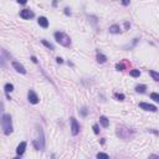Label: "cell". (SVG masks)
<instances>
[{
  "mask_svg": "<svg viewBox=\"0 0 159 159\" xmlns=\"http://www.w3.org/2000/svg\"><path fill=\"white\" fill-rule=\"evenodd\" d=\"M149 75L152 76V78L154 81H159V73L155 71H149Z\"/></svg>",
  "mask_w": 159,
  "mask_h": 159,
  "instance_id": "15",
  "label": "cell"
},
{
  "mask_svg": "<svg viewBox=\"0 0 159 159\" xmlns=\"http://www.w3.org/2000/svg\"><path fill=\"white\" fill-rule=\"evenodd\" d=\"M96 58H97V62H100V64H104V62L107 61V56L103 55V54L100 52V51H97V56H96Z\"/></svg>",
  "mask_w": 159,
  "mask_h": 159,
  "instance_id": "11",
  "label": "cell"
},
{
  "mask_svg": "<svg viewBox=\"0 0 159 159\" xmlns=\"http://www.w3.org/2000/svg\"><path fill=\"white\" fill-rule=\"evenodd\" d=\"M80 113H81V116H82V117H86V116H87V113H88V109L86 108V107H82V108L80 109Z\"/></svg>",
  "mask_w": 159,
  "mask_h": 159,
  "instance_id": "19",
  "label": "cell"
},
{
  "mask_svg": "<svg viewBox=\"0 0 159 159\" xmlns=\"http://www.w3.org/2000/svg\"><path fill=\"white\" fill-rule=\"evenodd\" d=\"M119 31H121V27L118 25L109 26V32H111V34H119Z\"/></svg>",
  "mask_w": 159,
  "mask_h": 159,
  "instance_id": "13",
  "label": "cell"
},
{
  "mask_svg": "<svg viewBox=\"0 0 159 159\" xmlns=\"http://www.w3.org/2000/svg\"><path fill=\"white\" fill-rule=\"evenodd\" d=\"M14 91V86L11 83H6L5 85V92H6V95H9V92H13Z\"/></svg>",
  "mask_w": 159,
  "mask_h": 159,
  "instance_id": "16",
  "label": "cell"
},
{
  "mask_svg": "<svg viewBox=\"0 0 159 159\" xmlns=\"http://www.w3.org/2000/svg\"><path fill=\"white\" fill-rule=\"evenodd\" d=\"M41 42H42V45H45L49 50H54V45L50 44L49 41H46V40H41Z\"/></svg>",
  "mask_w": 159,
  "mask_h": 159,
  "instance_id": "17",
  "label": "cell"
},
{
  "mask_svg": "<svg viewBox=\"0 0 159 159\" xmlns=\"http://www.w3.org/2000/svg\"><path fill=\"white\" fill-rule=\"evenodd\" d=\"M115 97L118 101H123L124 100V95H122V93H115Z\"/></svg>",
  "mask_w": 159,
  "mask_h": 159,
  "instance_id": "22",
  "label": "cell"
},
{
  "mask_svg": "<svg viewBox=\"0 0 159 159\" xmlns=\"http://www.w3.org/2000/svg\"><path fill=\"white\" fill-rule=\"evenodd\" d=\"M70 122H71V133L73 134V135H77L78 132H80V124H78V122L73 117L70 119Z\"/></svg>",
  "mask_w": 159,
  "mask_h": 159,
  "instance_id": "4",
  "label": "cell"
},
{
  "mask_svg": "<svg viewBox=\"0 0 159 159\" xmlns=\"http://www.w3.org/2000/svg\"><path fill=\"white\" fill-rule=\"evenodd\" d=\"M55 40H56V42H58L60 45H62L65 47H69L71 45V39L69 35H66L65 32H61V31H57L55 32Z\"/></svg>",
  "mask_w": 159,
  "mask_h": 159,
  "instance_id": "3",
  "label": "cell"
},
{
  "mask_svg": "<svg viewBox=\"0 0 159 159\" xmlns=\"http://www.w3.org/2000/svg\"><path fill=\"white\" fill-rule=\"evenodd\" d=\"M31 60H32V62H35V64H37V58L35 57V56H31Z\"/></svg>",
  "mask_w": 159,
  "mask_h": 159,
  "instance_id": "29",
  "label": "cell"
},
{
  "mask_svg": "<svg viewBox=\"0 0 159 159\" xmlns=\"http://www.w3.org/2000/svg\"><path fill=\"white\" fill-rule=\"evenodd\" d=\"M16 1H18L19 4H26V3H27V0H16Z\"/></svg>",
  "mask_w": 159,
  "mask_h": 159,
  "instance_id": "28",
  "label": "cell"
},
{
  "mask_svg": "<svg viewBox=\"0 0 159 159\" xmlns=\"http://www.w3.org/2000/svg\"><path fill=\"white\" fill-rule=\"evenodd\" d=\"M129 3H131V0H122V4H123L124 6H127V5H129Z\"/></svg>",
  "mask_w": 159,
  "mask_h": 159,
  "instance_id": "25",
  "label": "cell"
},
{
  "mask_svg": "<svg viewBox=\"0 0 159 159\" xmlns=\"http://www.w3.org/2000/svg\"><path fill=\"white\" fill-rule=\"evenodd\" d=\"M1 127L4 129V133L9 135V134L13 132V121H11V116L4 113L1 117Z\"/></svg>",
  "mask_w": 159,
  "mask_h": 159,
  "instance_id": "1",
  "label": "cell"
},
{
  "mask_svg": "<svg viewBox=\"0 0 159 159\" xmlns=\"http://www.w3.org/2000/svg\"><path fill=\"white\" fill-rule=\"evenodd\" d=\"M25 149H26V142H21L18 148H16V154H18V158L21 157L24 153H25Z\"/></svg>",
  "mask_w": 159,
  "mask_h": 159,
  "instance_id": "8",
  "label": "cell"
},
{
  "mask_svg": "<svg viewBox=\"0 0 159 159\" xmlns=\"http://www.w3.org/2000/svg\"><path fill=\"white\" fill-rule=\"evenodd\" d=\"M139 107L144 111H150V112H155L157 111V107L153 106V104H149V103H144V102H140Z\"/></svg>",
  "mask_w": 159,
  "mask_h": 159,
  "instance_id": "7",
  "label": "cell"
},
{
  "mask_svg": "<svg viewBox=\"0 0 159 159\" xmlns=\"http://www.w3.org/2000/svg\"><path fill=\"white\" fill-rule=\"evenodd\" d=\"M97 158H103V159H108V154H106V153H97V155H96Z\"/></svg>",
  "mask_w": 159,
  "mask_h": 159,
  "instance_id": "20",
  "label": "cell"
},
{
  "mask_svg": "<svg viewBox=\"0 0 159 159\" xmlns=\"http://www.w3.org/2000/svg\"><path fill=\"white\" fill-rule=\"evenodd\" d=\"M34 15H35V14L32 13L30 9H24V10H21V11H20V16H21L22 19H25V20L32 19V18H34Z\"/></svg>",
  "mask_w": 159,
  "mask_h": 159,
  "instance_id": "6",
  "label": "cell"
},
{
  "mask_svg": "<svg viewBox=\"0 0 159 159\" xmlns=\"http://www.w3.org/2000/svg\"><path fill=\"white\" fill-rule=\"evenodd\" d=\"M27 100H29V102H30V103H32V104H37V103H39L37 95H36L32 89H30V91L27 92Z\"/></svg>",
  "mask_w": 159,
  "mask_h": 159,
  "instance_id": "5",
  "label": "cell"
},
{
  "mask_svg": "<svg viewBox=\"0 0 159 159\" xmlns=\"http://www.w3.org/2000/svg\"><path fill=\"white\" fill-rule=\"evenodd\" d=\"M65 14H66V15H71V11L69 7H65Z\"/></svg>",
  "mask_w": 159,
  "mask_h": 159,
  "instance_id": "26",
  "label": "cell"
},
{
  "mask_svg": "<svg viewBox=\"0 0 159 159\" xmlns=\"http://www.w3.org/2000/svg\"><path fill=\"white\" fill-rule=\"evenodd\" d=\"M37 22H39V25L41 26V27H44V29H46V27L49 26V20L46 19L45 16H40L37 20Z\"/></svg>",
  "mask_w": 159,
  "mask_h": 159,
  "instance_id": "10",
  "label": "cell"
},
{
  "mask_svg": "<svg viewBox=\"0 0 159 159\" xmlns=\"http://www.w3.org/2000/svg\"><path fill=\"white\" fill-rule=\"evenodd\" d=\"M32 144H34L36 150H44L45 149V137L41 127H37V139L32 140Z\"/></svg>",
  "mask_w": 159,
  "mask_h": 159,
  "instance_id": "2",
  "label": "cell"
},
{
  "mask_svg": "<svg viewBox=\"0 0 159 159\" xmlns=\"http://www.w3.org/2000/svg\"><path fill=\"white\" fill-rule=\"evenodd\" d=\"M13 67H14V69H15L16 71H18L19 73H22V75H25V73H26L25 67H24V66H22L21 64L16 62V61H13Z\"/></svg>",
  "mask_w": 159,
  "mask_h": 159,
  "instance_id": "9",
  "label": "cell"
},
{
  "mask_svg": "<svg viewBox=\"0 0 159 159\" xmlns=\"http://www.w3.org/2000/svg\"><path fill=\"white\" fill-rule=\"evenodd\" d=\"M150 98H152L153 101H155V102H158V103H159V95H158V93H155V92H154V93H152V95H150Z\"/></svg>",
  "mask_w": 159,
  "mask_h": 159,
  "instance_id": "21",
  "label": "cell"
},
{
  "mask_svg": "<svg viewBox=\"0 0 159 159\" xmlns=\"http://www.w3.org/2000/svg\"><path fill=\"white\" fill-rule=\"evenodd\" d=\"M52 5H54V6H56V5H57V0H54V3H52Z\"/></svg>",
  "mask_w": 159,
  "mask_h": 159,
  "instance_id": "31",
  "label": "cell"
},
{
  "mask_svg": "<svg viewBox=\"0 0 159 159\" xmlns=\"http://www.w3.org/2000/svg\"><path fill=\"white\" fill-rule=\"evenodd\" d=\"M56 62H57V64H62V62H64V60H62L61 57H57L56 58Z\"/></svg>",
  "mask_w": 159,
  "mask_h": 159,
  "instance_id": "27",
  "label": "cell"
},
{
  "mask_svg": "<svg viewBox=\"0 0 159 159\" xmlns=\"http://www.w3.org/2000/svg\"><path fill=\"white\" fill-rule=\"evenodd\" d=\"M100 123H101V126L103 128H107L109 126V121L107 117H104V116H102L101 118H100Z\"/></svg>",
  "mask_w": 159,
  "mask_h": 159,
  "instance_id": "12",
  "label": "cell"
},
{
  "mask_svg": "<svg viewBox=\"0 0 159 159\" xmlns=\"http://www.w3.org/2000/svg\"><path fill=\"white\" fill-rule=\"evenodd\" d=\"M131 76L132 77H139L140 76V71L139 70H132L131 71Z\"/></svg>",
  "mask_w": 159,
  "mask_h": 159,
  "instance_id": "18",
  "label": "cell"
},
{
  "mask_svg": "<svg viewBox=\"0 0 159 159\" xmlns=\"http://www.w3.org/2000/svg\"><path fill=\"white\" fill-rule=\"evenodd\" d=\"M116 69H117L118 71H123L126 67H124V65H123V64H117V65H116Z\"/></svg>",
  "mask_w": 159,
  "mask_h": 159,
  "instance_id": "23",
  "label": "cell"
},
{
  "mask_svg": "<svg viewBox=\"0 0 159 159\" xmlns=\"http://www.w3.org/2000/svg\"><path fill=\"white\" fill-rule=\"evenodd\" d=\"M124 27H126V29L131 27V24H129V22H124Z\"/></svg>",
  "mask_w": 159,
  "mask_h": 159,
  "instance_id": "30",
  "label": "cell"
},
{
  "mask_svg": "<svg viewBox=\"0 0 159 159\" xmlns=\"http://www.w3.org/2000/svg\"><path fill=\"white\" fill-rule=\"evenodd\" d=\"M147 89V86L146 85H138L137 87H135V91L138 92V93H144Z\"/></svg>",
  "mask_w": 159,
  "mask_h": 159,
  "instance_id": "14",
  "label": "cell"
},
{
  "mask_svg": "<svg viewBox=\"0 0 159 159\" xmlns=\"http://www.w3.org/2000/svg\"><path fill=\"white\" fill-rule=\"evenodd\" d=\"M93 132H95L96 134L100 133V129H98V126H97V124H93Z\"/></svg>",
  "mask_w": 159,
  "mask_h": 159,
  "instance_id": "24",
  "label": "cell"
}]
</instances>
